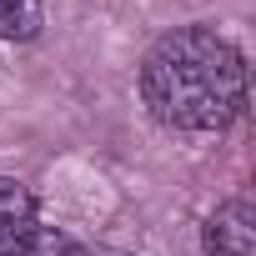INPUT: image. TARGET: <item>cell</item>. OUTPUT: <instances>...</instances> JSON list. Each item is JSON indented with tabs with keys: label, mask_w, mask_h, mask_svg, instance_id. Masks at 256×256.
I'll return each instance as SVG.
<instances>
[{
	"label": "cell",
	"mask_w": 256,
	"mask_h": 256,
	"mask_svg": "<svg viewBox=\"0 0 256 256\" xmlns=\"http://www.w3.org/2000/svg\"><path fill=\"white\" fill-rule=\"evenodd\" d=\"M141 100L171 131H226L246 110V60L226 36L206 26H176L141 60Z\"/></svg>",
	"instance_id": "1"
},
{
	"label": "cell",
	"mask_w": 256,
	"mask_h": 256,
	"mask_svg": "<svg viewBox=\"0 0 256 256\" xmlns=\"http://www.w3.org/2000/svg\"><path fill=\"white\" fill-rule=\"evenodd\" d=\"M206 256H256V206H251V196H231L211 211Z\"/></svg>",
	"instance_id": "2"
},
{
	"label": "cell",
	"mask_w": 256,
	"mask_h": 256,
	"mask_svg": "<svg viewBox=\"0 0 256 256\" xmlns=\"http://www.w3.org/2000/svg\"><path fill=\"white\" fill-rule=\"evenodd\" d=\"M36 231V196L16 176H0V256L16 251Z\"/></svg>",
	"instance_id": "3"
},
{
	"label": "cell",
	"mask_w": 256,
	"mask_h": 256,
	"mask_svg": "<svg viewBox=\"0 0 256 256\" xmlns=\"http://www.w3.org/2000/svg\"><path fill=\"white\" fill-rule=\"evenodd\" d=\"M40 0H0V40H30L40 36Z\"/></svg>",
	"instance_id": "4"
},
{
	"label": "cell",
	"mask_w": 256,
	"mask_h": 256,
	"mask_svg": "<svg viewBox=\"0 0 256 256\" xmlns=\"http://www.w3.org/2000/svg\"><path fill=\"white\" fill-rule=\"evenodd\" d=\"M6 256H90L80 241H70V236H60V231H46V226H36L16 251H6Z\"/></svg>",
	"instance_id": "5"
},
{
	"label": "cell",
	"mask_w": 256,
	"mask_h": 256,
	"mask_svg": "<svg viewBox=\"0 0 256 256\" xmlns=\"http://www.w3.org/2000/svg\"><path fill=\"white\" fill-rule=\"evenodd\" d=\"M90 256H131V251H90Z\"/></svg>",
	"instance_id": "6"
}]
</instances>
